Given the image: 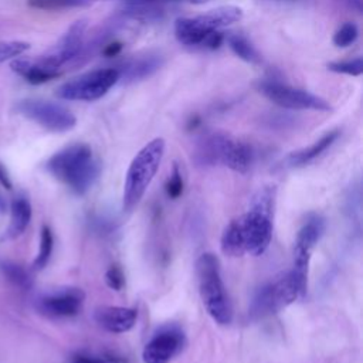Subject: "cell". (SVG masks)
Here are the masks:
<instances>
[{
  "label": "cell",
  "mask_w": 363,
  "mask_h": 363,
  "mask_svg": "<svg viewBox=\"0 0 363 363\" xmlns=\"http://www.w3.org/2000/svg\"><path fill=\"white\" fill-rule=\"evenodd\" d=\"M30 48V44L26 41H0V64L9 60L17 58Z\"/></svg>",
  "instance_id": "obj_26"
},
{
  "label": "cell",
  "mask_w": 363,
  "mask_h": 363,
  "mask_svg": "<svg viewBox=\"0 0 363 363\" xmlns=\"http://www.w3.org/2000/svg\"><path fill=\"white\" fill-rule=\"evenodd\" d=\"M227 43L230 45V48L233 50V52L240 57L241 60L251 62V64H257L261 61V57L258 54V51L254 48V45L250 43V40L242 35V34H230L227 37Z\"/></svg>",
  "instance_id": "obj_20"
},
{
  "label": "cell",
  "mask_w": 363,
  "mask_h": 363,
  "mask_svg": "<svg viewBox=\"0 0 363 363\" xmlns=\"http://www.w3.org/2000/svg\"><path fill=\"white\" fill-rule=\"evenodd\" d=\"M45 169L71 191L85 194L99 174V162L86 143H72L55 152L45 163Z\"/></svg>",
  "instance_id": "obj_1"
},
{
  "label": "cell",
  "mask_w": 363,
  "mask_h": 363,
  "mask_svg": "<svg viewBox=\"0 0 363 363\" xmlns=\"http://www.w3.org/2000/svg\"><path fill=\"white\" fill-rule=\"evenodd\" d=\"M164 139L155 138L147 142L132 159L123 183L122 206L123 210H133L145 196L149 184L159 170L164 155Z\"/></svg>",
  "instance_id": "obj_5"
},
{
  "label": "cell",
  "mask_w": 363,
  "mask_h": 363,
  "mask_svg": "<svg viewBox=\"0 0 363 363\" xmlns=\"http://www.w3.org/2000/svg\"><path fill=\"white\" fill-rule=\"evenodd\" d=\"M94 1H98V0H94ZM125 1L156 4V3H204V1H207V0H125Z\"/></svg>",
  "instance_id": "obj_30"
},
{
  "label": "cell",
  "mask_w": 363,
  "mask_h": 363,
  "mask_svg": "<svg viewBox=\"0 0 363 363\" xmlns=\"http://www.w3.org/2000/svg\"><path fill=\"white\" fill-rule=\"evenodd\" d=\"M52 247H54V237L52 233L50 230L48 225H43L41 231H40V247H38V252L37 257L33 262L34 269L40 271L43 268L47 267L51 254H52Z\"/></svg>",
  "instance_id": "obj_22"
},
{
  "label": "cell",
  "mask_w": 363,
  "mask_h": 363,
  "mask_svg": "<svg viewBox=\"0 0 363 363\" xmlns=\"http://www.w3.org/2000/svg\"><path fill=\"white\" fill-rule=\"evenodd\" d=\"M138 312L125 306H101L95 311V320L111 333H125L136 323Z\"/></svg>",
  "instance_id": "obj_16"
},
{
  "label": "cell",
  "mask_w": 363,
  "mask_h": 363,
  "mask_svg": "<svg viewBox=\"0 0 363 363\" xmlns=\"http://www.w3.org/2000/svg\"><path fill=\"white\" fill-rule=\"evenodd\" d=\"M6 208H7V201H6L4 196H3V193L0 191V213H4Z\"/></svg>",
  "instance_id": "obj_33"
},
{
  "label": "cell",
  "mask_w": 363,
  "mask_h": 363,
  "mask_svg": "<svg viewBox=\"0 0 363 363\" xmlns=\"http://www.w3.org/2000/svg\"><path fill=\"white\" fill-rule=\"evenodd\" d=\"M86 26L88 23L85 18H81L71 24L69 28L57 41V44L48 52L35 58L34 61L47 71L60 77L62 74V67L67 64H72L79 55L85 43Z\"/></svg>",
  "instance_id": "obj_11"
},
{
  "label": "cell",
  "mask_w": 363,
  "mask_h": 363,
  "mask_svg": "<svg viewBox=\"0 0 363 363\" xmlns=\"http://www.w3.org/2000/svg\"><path fill=\"white\" fill-rule=\"evenodd\" d=\"M16 111L27 119L38 123L41 128L55 133L68 132L77 125V118L68 108L47 99H21L16 104Z\"/></svg>",
  "instance_id": "obj_10"
},
{
  "label": "cell",
  "mask_w": 363,
  "mask_h": 363,
  "mask_svg": "<svg viewBox=\"0 0 363 363\" xmlns=\"http://www.w3.org/2000/svg\"><path fill=\"white\" fill-rule=\"evenodd\" d=\"M11 69L18 74L20 77H23L27 82L33 84V85H40V84H45L54 78H57L55 74L47 71L45 68H43L41 65H38L34 60H26V58H16L11 62Z\"/></svg>",
  "instance_id": "obj_19"
},
{
  "label": "cell",
  "mask_w": 363,
  "mask_h": 363,
  "mask_svg": "<svg viewBox=\"0 0 363 363\" xmlns=\"http://www.w3.org/2000/svg\"><path fill=\"white\" fill-rule=\"evenodd\" d=\"M119 74L115 67L91 69L60 85L55 95L65 101L92 102L102 98L116 82Z\"/></svg>",
  "instance_id": "obj_8"
},
{
  "label": "cell",
  "mask_w": 363,
  "mask_h": 363,
  "mask_svg": "<svg viewBox=\"0 0 363 363\" xmlns=\"http://www.w3.org/2000/svg\"><path fill=\"white\" fill-rule=\"evenodd\" d=\"M325 233V220L319 214H309L301 225L294 245L292 271L302 279L308 281V268L312 251Z\"/></svg>",
  "instance_id": "obj_12"
},
{
  "label": "cell",
  "mask_w": 363,
  "mask_h": 363,
  "mask_svg": "<svg viewBox=\"0 0 363 363\" xmlns=\"http://www.w3.org/2000/svg\"><path fill=\"white\" fill-rule=\"evenodd\" d=\"M337 138H339V130L337 129L332 130V132H328L326 135H323L320 139H318L316 142H313L308 147H303V149H299V150H295V152L289 153L284 160L285 166H288V167H301V166H305V164L313 162L326 149H329Z\"/></svg>",
  "instance_id": "obj_18"
},
{
  "label": "cell",
  "mask_w": 363,
  "mask_h": 363,
  "mask_svg": "<svg viewBox=\"0 0 363 363\" xmlns=\"http://www.w3.org/2000/svg\"><path fill=\"white\" fill-rule=\"evenodd\" d=\"M274 201V186H265L251 197L247 213L235 218L242 237L244 251L251 255L264 254L271 244Z\"/></svg>",
  "instance_id": "obj_2"
},
{
  "label": "cell",
  "mask_w": 363,
  "mask_h": 363,
  "mask_svg": "<svg viewBox=\"0 0 363 363\" xmlns=\"http://www.w3.org/2000/svg\"><path fill=\"white\" fill-rule=\"evenodd\" d=\"M85 294L79 288H60L43 294L37 299V309L51 318H71L79 313Z\"/></svg>",
  "instance_id": "obj_14"
},
{
  "label": "cell",
  "mask_w": 363,
  "mask_h": 363,
  "mask_svg": "<svg viewBox=\"0 0 363 363\" xmlns=\"http://www.w3.org/2000/svg\"><path fill=\"white\" fill-rule=\"evenodd\" d=\"M326 67L329 71H333L337 74L357 77L363 72V60L362 57H356V58L343 60V61H332V62H328Z\"/></svg>",
  "instance_id": "obj_24"
},
{
  "label": "cell",
  "mask_w": 363,
  "mask_h": 363,
  "mask_svg": "<svg viewBox=\"0 0 363 363\" xmlns=\"http://www.w3.org/2000/svg\"><path fill=\"white\" fill-rule=\"evenodd\" d=\"M184 335L180 328L167 325L159 329L145 345L142 357L145 363H169L184 347Z\"/></svg>",
  "instance_id": "obj_13"
},
{
  "label": "cell",
  "mask_w": 363,
  "mask_h": 363,
  "mask_svg": "<svg viewBox=\"0 0 363 363\" xmlns=\"http://www.w3.org/2000/svg\"><path fill=\"white\" fill-rule=\"evenodd\" d=\"M196 277L201 302L214 322L228 325L233 319V308L221 279L220 261L211 254H201L196 261Z\"/></svg>",
  "instance_id": "obj_4"
},
{
  "label": "cell",
  "mask_w": 363,
  "mask_h": 363,
  "mask_svg": "<svg viewBox=\"0 0 363 363\" xmlns=\"http://www.w3.org/2000/svg\"><path fill=\"white\" fill-rule=\"evenodd\" d=\"M121 50H122V44L119 41H113V43H111V44L104 47L102 54L105 57H115V55H118L121 52Z\"/></svg>",
  "instance_id": "obj_31"
},
{
  "label": "cell",
  "mask_w": 363,
  "mask_h": 363,
  "mask_svg": "<svg viewBox=\"0 0 363 363\" xmlns=\"http://www.w3.org/2000/svg\"><path fill=\"white\" fill-rule=\"evenodd\" d=\"M244 16L241 7L220 6L196 17H182L174 21V35L187 47L203 48L207 37L223 27L238 23Z\"/></svg>",
  "instance_id": "obj_6"
},
{
  "label": "cell",
  "mask_w": 363,
  "mask_h": 363,
  "mask_svg": "<svg viewBox=\"0 0 363 363\" xmlns=\"http://www.w3.org/2000/svg\"><path fill=\"white\" fill-rule=\"evenodd\" d=\"M94 3V0H27V4L37 10L58 11L74 7H84Z\"/></svg>",
  "instance_id": "obj_23"
},
{
  "label": "cell",
  "mask_w": 363,
  "mask_h": 363,
  "mask_svg": "<svg viewBox=\"0 0 363 363\" xmlns=\"http://www.w3.org/2000/svg\"><path fill=\"white\" fill-rule=\"evenodd\" d=\"M193 156L199 166L224 164L237 173H247L254 160L248 143L223 132L204 135L197 142Z\"/></svg>",
  "instance_id": "obj_3"
},
{
  "label": "cell",
  "mask_w": 363,
  "mask_h": 363,
  "mask_svg": "<svg viewBox=\"0 0 363 363\" xmlns=\"http://www.w3.org/2000/svg\"><path fill=\"white\" fill-rule=\"evenodd\" d=\"M162 64L163 58L159 54H146L128 58L115 68L119 74V81L130 84L149 78L162 67Z\"/></svg>",
  "instance_id": "obj_15"
},
{
  "label": "cell",
  "mask_w": 363,
  "mask_h": 363,
  "mask_svg": "<svg viewBox=\"0 0 363 363\" xmlns=\"http://www.w3.org/2000/svg\"><path fill=\"white\" fill-rule=\"evenodd\" d=\"M0 184H1V186H4L6 189H11L10 177H9L7 172H6V169L1 166V163H0Z\"/></svg>",
  "instance_id": "obj_32"
},
{
  "label": "cell",
  "mask_w": 363,
  "mask_h": 363,
  "mask_svg": "<svg viewBox=\"0 0 363 363\" xmlns=\"http://www.w3.org/2000/svg\"><path fill=\"white\" fill-rule=\"evenodd\" d=\"M183 187H184L183 174H182L179 166L174 164L173 170H172V173H170V176H169V179H167V182L164 184V191H166L169 199L176 200V199H179L182 196Z\"/></svg>",
  "instance_id": "obj_27"
},
{
  "label": "cell",
  "mask_w": 363,
  "mask_h": 363,
  "mask_svg": "<svg viewBox=\"0 0 363 363\" xmlns=\"http://www.w3.org/2000/svg\"><path fill=\"white\" fill-rule=\"evenodd\" d=\"M306 284L308 281L299 278L291 269L277 281L258 289L252 299L251 313L258 318H264L279 312L306 294Z\"/></svg>",
  "instance_id": "obj_7"
},
{
  "label": "cell",
  "mask_w": 363,
  "mask_h": 363,
  "mask_svg": "<svg viewBox=\"0 0 363 363\" xmlns=\"http://www.w3.org/2000/svg\"><path fill=\"white\" fill-rule=\"evenodd\" d=\"M69 363H123V360L113 354H92L82 352L74 354Z\"/></svg>",
  "instance_id": "obj_28"
},
{
  "label": "cell",
  "mask_w": 363,
  "mask_h": 363,
  "mask_svg": "<svg viewBox=\"0 0 363 363\" xmlns=\"http://www.w3.org/2000/svg\"><path fill=\"white\" fill-rule=\"evenodd\" d=\"M257 89L272 104L296 111H330V104L319 95L305 89L294 88L275 78H265L258 81Z\"/></svg>",
  "instance_id": "obj_9"
},
{
  "label": "cell",
  "mask_w": 363,
  "mask_h": 363,
  "mask_svg": "<svg viewBox=\"0 0 363 363\" xmlns=\"http://www.w3.org/2000/svg\"><path fill=\"white\" fill-rule=\"evenodd\" d=\"M33 216L31 203L26 196H16L10 203V221L1 240H14L28 227Z\"/></svg>",
  "instance_id": "obj_17"
},
{
  "label": "cell",
  "mask_w": 363,
  "mask_h": 363,
  "mask_svg": "<svg viewBox=\"0 0 363 363\" xmlns=\"http://www.w3.org/2000/svg\"><path fill=\"white\" fill-rule=\"evenodd\" d=\"M0 269L3 275L17 288L20 289H30L33 285V279L30 274L18 264L11 262V261H1L0 262Z\"/></svg>",
  "instance_id": "obj_21"
},
{
  "label": "cell",
  "mask_w": 363,
  "mask_h": 363,
  "mask_svg": "<svg viewBox=\"0 0 363 363\" xmlns=\"http://www.w3.org/2000/svg\"><path fill=\"white\" fill-rule=\"evenodd\" d=\"M105 282L111 289L121 291L125 285V277H123L122 269L116 265L109 267L108 271L105 272Z\"/></svg>",
  "instance_id": "obj_29"
},
{
  "label": "cell",
  "mask_w": 363,
  "mask_h": 363,
  "mask_svg": "<svg viewBox=\"0 0 363 363\" xmlns=\"http://www.w3.org/2000/svg\"><path fill=\"white\" fill-rule=\"evenodd\" d=\"M357 35H359L357 26L352 21H347V23L342 24L333 34V44L340 48L349 47L350 44H353L356 41Z\"/></svg>",
  "instance_id": "obj_25"
}]
</instances>
